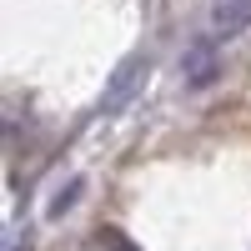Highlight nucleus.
Listing matches in <instances>:
<instances>
[{
  "mask_svg": "<svg viewBox=\"0 0 251 251\" xmlns=\"http://www.w3.org/2000/svg\"><path fill=\"white\" fill-rule=\"evenodd\" d=\"M141 80H146V55H126L116 66V75H111L106 96H100V116H121L131 106V96L141 91Z\"/></svg>",
  "mask_w": 251,
  "mask_h": 251,
  "instance_id": "obj_1",
  "label": "nucleus"
},
{
  "mask_svg": "<svg viewBox=\"0 0 251 251\" xmlns=\"http://www.w3.org/2000/svg\"><path fill=\"white\" fill-rule=\"evenodd\" d=\"M181 71H186V86L191 91H206L211 80L221 75V55H216V35H196L181 55Z\"/></svg>",
  "mask_w": 251,
  "mask_h": 251,
  "instance_id": "obj_2",
  "label": "nucleus"
},
{
  "mask_svg": "<svg viewBox=\"0 0 251 251\" xmlns=\"http://www.w3.org/2000/svg\"><path fill=\"white\" fill-rule=\"evenodd\" d=\"M251 25V0H216L211 5V35L221 40H231V35H241Z\"/></svg>",
  "mask_w": 251,
  "mask_h": 251,
  "instance_id": "obj_3",
  "label": "nucleus"
},
{
  "mask_svg": "<svg viewBox=\"0 0 251 251\" xmlns=\"http://www.w3.org/2000/svg\"><path fill=\"white\" fill-rule=\"evenodd\" d=\"M80 196H86V176H71V181H60L55 186V196L46 201V221H60L66 211H75Z\"/></svg>",
  "mask_w": 251,
  "mask_h": 251,
  "instance_id": "obj_4",
  "label": "nucleus"
}]
</instances>
